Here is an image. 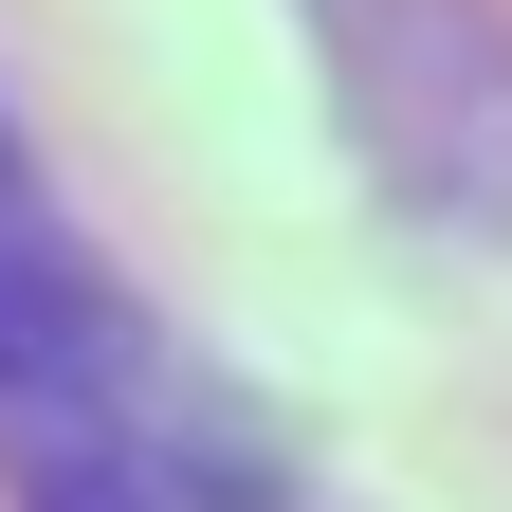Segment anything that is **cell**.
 I'll return each instance as SVG.
<instances>
[{"mask_svg":"<svg viewBox=\"0 0 512 512\" xmlns=\"http://www.w3.org/2000/svg\"><path fill=\"white\" fill-rule=\"evenodd\" d=\"M0 494L19 512H220V494H256L238 421L110 293V256L74 238V202L37 183L19 128H0Z\"/></svg>","mask_w":512,"mask_h":512,"instance_id":"obj_1","label":"cell"}]
</instances>
